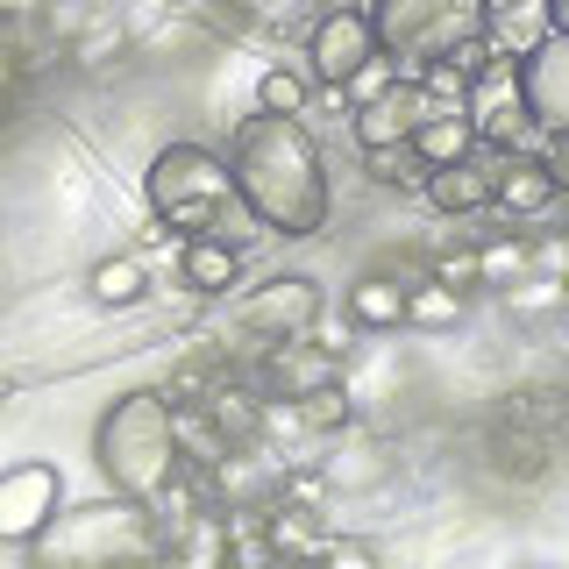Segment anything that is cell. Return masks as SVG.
I'll use <instances>...</instances> for the list:
<instances>
[{
    "mask_svg": "<svg viewBox=\"0 0 569 569\" xmlns=\"http://www.w3.org/2000/svg\"><path fill=\"white\" fill-rule=\"evenodd\" d=\"M164 548V520L142 498H93V506H64L58 520L29 541L36 569H114L136 556H157Z\"/></svg>",
    "mask_w": 569,
    "mask_h": 569,
    "instance_id": "obj_4",
    "label": "cell"
},
{
    "mask_svg": "<svg viewBox=\"0 0 569 569\" xmlns=\"http://www.w3.org/2000/svg\"><path fill=\"white\" fill-rule=\"evenodd\" d=\"M93 462H100V477H107L121 498L157 506V498H164L178 477H186V449H178V406H171V391H121V399L100 413Z\"/></svg>",
    "mask_w": 569,
    "mask_h": 569,
    "instance_id": "obj_3",
    "label": "cell"
},
{
    "mask_svg": "<svg viewBox=\"0 0 569 569\" xmlns=\"http://www.w3.org/2000/svg\"><path fill=\"white\" fill-rule=\"evenodd\" d=\"M427 207L449 213V221L498 213V150H477V157H462V164L427 171Z\"/></svg>",
    "mask_w": 569,
    "mask_h": 569,
    "instance_id": "obj_13",
    "label": "cell"
},
{
    "mask_svg": "<svg viewBox=\"0 0 569 569\" xmlns=\"http://www.w3.org/2000/svg\"><path fill=\"white\" fill-rule=\"evenodd\" d=\"M121 43H129V36H121V22H107V14H93V29H86L79 43H71V58H79L86 71H93V64H107V50L121 58Z\"/></svg>",
    "mask_w": 569,
    "mask_h": 569,
    "instance_id": "obj_27",
    "label": "cell"
},
{
    "mask_svg": "<svg viewBox=\"0 0 569 569\" xmlns=\"http://www.w3.org/2000/svg\"><path fill=\"white\" fill-rule=\"evenodd\" d=\"M533 271L569 284V236H533Z\"/></svg>",
    "mask_w": 569,
    "mask_h": 569,
    "instance_id": "obj_29",
    "label": "cell"
},
{
    "mask_svg": "<svg viewBox=\"0 0 569 569\" xmlns=\"http://www.w3.org/2000/svg\"><path fill=\"white\" fill-rule=\"evenodd\" d=\"M299 413H307V435H342V427L356 420V399H349V385L335 378V385H320L299 399Z\"/></svg>",
    "mask_w": 569,
    "mask_h": 569,
    "instance_id": "obj_24",
    "label": "cell"
},
{
    "mask_svg": "<svg viewBox=\"0 0 569 569\" xmlns=\"http://www.w3.org/2000/svg\"><path fill=\"white\" fill-rule=\"evenodd\" d=\"M562 200V186L548 178L541 150H498V213L527 221V213H548Z\"/></svg>",
    "mask_w": 569,
    "mask_h": 569,
    "instance_id": "obj_14",
    "label": "cell"
},
{
    "mask_svg": "<svg viewBox=\"0 0 569 569\" xmlns=\"http://www.w3.org/2000/svg\"><path fill=\"white\" fill-rule=\"evenodd\" d=\"M313 71H299V64H271L257 79V114H307L313 107Z\"/></svg>",
    "mask_w": 569,
    "mask_h": 569,
    "instance_id": "obj_22",
    "label": "cell"
},
{
    "mask_svg": "<svg viewBox=\"0 0 569 569\" xmlns=\"http://www.w3.org/2000/svg\"><path fill=\"white\" fill-rule=\"evenodd\" d=\"M441 114V100L427 93L420 79H399L391 93H378L370 107H356L349 114V129H356V142L363 150H406V142H420V129Z\"/></svg>",
    "mask_w": 569,
    "mask_h": 569,
    "instance_id": "obj_10",
    "label": "cell"
},
{
    "mask_svg": "<svg viewBox=\"0 0 569 569\" xmlns=\"http://www.w3.org/2000/svg\"><path fill=\"white\" fill-rule=\"evenodd\" d=\"M470 121H477V136H485V150H520V136L533 129V114H527V71H520L512 50H498V58L477 71Z\"/></svg>",
    "mask_w": 569,
    "mask_h": 569,
    "instance_id": "obj_7",
    "label": "cell"
},
{
    "mask_svg": "<svg viewBox=\"0 0 569 569\" xmlns=\"http://www.w3.org/2000/svg\"><path fill=\"white\" fill-rule=\"evenodd\" d=\"M527 71V114L541 136H569V29H548L520 58Z\"/></svg>",
    "mask_w": 569,
    "mask_h": 569,
    "instance_id": "obj_11",
    "label": "cell"
},
{
    "mask_svg": "<svg viewBox=\"0 0 569 569\" xmlns=\"http://www.w3.org/2000/svg\"><path fill=\"white\" fill-rule=\"evenodd\" d=\"M370 58H385L370 8H328V14L313 22V36H307V71H313V86H335V93H349V79H356Z\"/></svg>",
    "mask_w": 569,
    "mask_h": 569,
    "instance_id": "obj_6",
    "label": "cell"
},
{
    "mask_svg": "<svg viewBox=\"0 0 569 569\" xmlns=\"http://www.w3.org/2000/svg\"><path fill=\"white\" fill-rule=\"evenodd\" d=\"M462 320V292L456 284H441L435 271L406 278V328H456Z\"/></svg>",
    "mask_w": 569,
    "mask_h": 569,
    "instance_id": "obj_21",
    "label": "cell"
},
{
    "mask_svg": "<svg viewBox=\"0 0 569 569\" xmlns=\"http://www.w3.org/2000/svg\"><path fill=\"white\" fill-rule=\"evenodd\" d=\"M142 200L150 213L171 228V236H213L228 249H257L271 228H263V213L242 200L236 186V164H228L221 150H207V142H164V150L150 157V171H142Z\"/></svg>",
    "mask_w": 569,
    "mask_h": 569,
    "instance_id": "obj_2",
    "label": "cell"
},
{
    "mask_svg": "<svg viewBox=\"0 0 569 569\" xmlns=\"http://www.w3.org/2000/svg\"><path fill=\"white\" fill-rule=\"evenodd\" d=\"M548 29H569V0H548Z\"/></svg>",
    "mask_w": 569,
    "mask_h": 569,
    "instance_id": "obj_32",
    "label": "cell"
},
{
    "mask_svg": "<svg viewBox=\"0 0 569 569\" xmlns=\"http://www.w3.org/2000/svg\"><path fill=\"white\" fill-rule=\"evenodd\" d=\"M86 292L100 299V307H142L150 299V271H142V257H100L93 271H86Z\"/></svg>",
    "mask_w": 569,
    "mask_h": 569,
    "instance_id": "obj_19",
    "label": "cell"
},
{
    "mask_svg": "<svg viewBox=\"0 0 569 569\" xmlns=\"http://www.w3.org/2000/svg\"><path fill=\"white\" fill-rule=\"evenodd\" d=\"M335 378H342V356H328V349L313 342V335L271 342V349H263V363H257V385H263V399H307V391L335 385Z\"/></svg>",
    "mask_w": 569,
    "mask_h": 569,
    "instance_id": "obj_12",
    "label": "cell"
},
{
    "mask_svg": "<svg viewBox=\"0 0 569 569\" xmlns=\"http://www.w3.org/2000/svg\"><path fill=\"white\" fill-rule=\"evenodd\" d=\"M328 313V299H320V284L307 271H284L271 284H257V292L242 299V335H263V342H292V335H307L313 320Z\"/></svg>",
    "mask_w": 569,
    "mask_h": 569,
    "instance_id": "obj_8",
    "label": "cell"
},
{
    "mask_svg": "<svg viewBox=\"0 0 569 569\" xmlns=\"http://www.w3.org/2000/svg\"><path fill=\"white\" fill-rule=\"evenodd\" d=\"M8 8H14V14H29V8H36V0H8Z\"/></svg>",
    "mask_w": 569,
    "mask_h": 569,
    "instance_id": "obj_33",
    "label": "cell"
},
{
    "mask_svg": "<svg viewBox=\"0 0 569 569\" xmlns=\"http://www.w3.org/2000/svg\"><path fill=\"white\" fill-rule=\"evenodd\" d=\"M391 86H399V64H391V58H370V64L349 79V107H370L378 93H391Z\"/></svg>",
    "mask_w": 569,
    "mask_h": 569,
    "instance_id": "obj_28",
    "label": "cell"
},
{
    "mask_svg": "<svg viewBox=\"0 0 569 569\" xmlns=\"http://www.w3.org/2000/svg\"><path fill=\"white\" fill-rule=\"evenodd\" d=\"M363 164L378 186H399V192H427V157L406 142V150H363Z\"/></svg>",
    "mask_w": 569,
    "mask_h": 569,
    "instance_id": "obj_25",
    "label": "cell"
},
{
    "mask_svg": "<svg viewBox=\"0 0 569 569\" xmlns=\"http://www.w3.org/2000/svg\"><path fill=\"white\" fill-rule=\"evenodd\" d=\"M228 8H236V14H249L257 29H307V36H313V22H320V14H328L320 0H228Z\"/></svg>",
    "mask_w": 569,
    "mask_h": 569,
    "instance_id": "obj_23",
    "label": "cell"
},
{
    "mask_svg": "<svg viewBox=\"0 0 569 569\" xmlns=\"http://www.w3.org/2000/svg\"><path fill=\"white\" fill-rule=\"evenodd\" d=\"M413 150L427 157V171H441V164H462V157H477V150H485V136H477L470 107H441V114L420 129Z\"/></svg>",
    "mask_w": 569,
    "mask_h": 569,
    "instance_id": "obj_17",
    "label": "cell"
},
{
    "mask_svg": "<svg viewBox=\"0 0 569 569\" xmlns=\"http://www.w3.org/2000/svg\"><path fill=\"white\" fill-rule=\"evenodd\" d=\"M385 58L399 64V79H420L435 58L485 43L491 36V0H370Z\"/></svg>",
    "mask_w": 569,
    "mask_h": 569,
    "instance_id": "obj_5",
    "label": "cell"
},
{
    "mask_svg": "<svg viewBox=\"0 0 569 569\" xmlns=\"http://www.w3.org/2000/svg\"><path fill=\"white\" fill-rule=\"evenodd\" d=\"M228 164H236L242 200L263 213L271 236H320L328 228V164L320 142L307 136L299 114H242L228 129Z\"/></svg>",
    "mask_w": 569,
    "mask_h": 569,
    "instance_id": "obj_1",
    "label": "cell"
},
{
    "mask_svg": "<svg viewBox=\"0 0 569 569\" xmlns=\"http://www.w3.org/2000/svg\"><path fill=\"white\" fill-rule=\"evenodd\" d=\"M58 512H64V470L58 462H14V470L0 477V533H8L14 548H29Z\"/></svg>",
    "mask_w": 569,
    "mask_h": 569,
    "instance_id": "obj_9",
    "label": "cell"
},
{
    "mask_svg": "<svg viewBox=\"0 0 569 569\" xmlns=\"http://www.w3.org/2000/svg\"><path fill=\"white\" fill-rule=\"evenodd\" d=\"M477 278L491 292H512L520 278H533V242L527 236H477Z\"/></svg>",
    "mask_w": 569,
    "mask_h": 569,
    "instance_id": "obj_20",
    "label": "cell"
},
{
    "mask_svg": "<svg viewBox=\"0 0 569 569\" xmlns=\"http://www.w3.org/2000/svg\"><path fill=\"white\" fill-rule=\"evenodd\" d=\"M541 164H548V178L569 192V136H548V142H541Z\"/></svg>",
    "mask_w": 569,
    "mask_h": 569,
    "instance_id": "obj_31",
    "label": "cell"
},
{
    "mask_svg": "<svg viewBox=\"0 0 569 569\" xmlns=\"http://www.w3.org/2000/svg\"><path fill=\"white\" fill-rule=\"evenodd\" d=\"M178 278L200 299H221L228 284H242V249H228L213 236H192V242H178Z\"/></svg>",
    "mask_w": 569,
    "mask_h": 569,
    "instance_id": "obj_15",
    "label": "cell"
},
{
    "mask_svg": "<svg viewBox=\"0 0 569 569\" xmlns=\"http://www.w3.org/2000/svg\"><path fill=\"white\" fill-rule=\"evenodd\" d=\"M313 569H378V556H370L363 541H328L320 548V562Z\"/></svg>",
    "mask_w": 569,
    "mask_h": 569,
    "instance_id": "obj_30",
    "label": "cell"
},
{
    "mask_svg": "<svg viewBox=\"0 0 569 569\" xmlns=\"http://www.w3.org/2000/svg\"><path fill=\"white\" fill-rule=\"evenodd\" d=\"M349 320H356L363 335L406 328V278H385V271L356 278V284H349Z\"/></svg>",
    "mask_w": 569,
    "mask_h": 569,
    "instance_id": "obj_16",
    "label": "cell"
},
{
    "mask_svg": "<svg viewBox=\"0 0 569 569\" xmlns=\"http://www.w3.org/2000/svg\"><path fill=\"white\" fill-rule=\"evenodd\" d=\"M420 86H427V93H435L441 107H470V86H477V79H470V71H462L456 58H435V64L420 71Z\"/></svg>",
    "mask_w": 569,
    "mask_h": 569,
    "instance_id": "obj_26",
    "label": "cell"
},
{
    "mask_svg": "<svg viewBox=\"0 0 569 569\" xmlns=\"http://www.w3.org/2000/svg\"><path fill=\"white\" fill-rule=\"evenodd\" d=\"M178 449H186V470L213 477L228 456H236V441L221 435V420H213L207 406H178Z\"/></svg>",
    "mask_w": 569,
    "mask_h": 569,
    "instance_id": "obj_18",
    "label": "cell"
}]
</instances>
